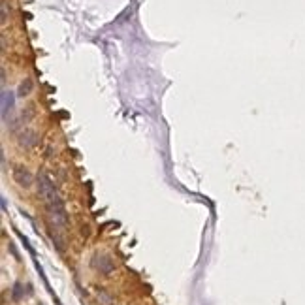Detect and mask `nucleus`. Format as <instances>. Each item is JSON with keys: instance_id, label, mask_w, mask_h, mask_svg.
I'll use <instances>...</instances> for the list:
<instances>
[{"instance_id": "nucleus-2", "label": "nucleus", "mask_w": 305, "mask_h": 305, "mask_svg": "<svg viewBox=\"0 0 305 305\" xmlns=\"http://www.w3.org/2000/svg\"><path fill=\"white\" fill-rule=\"evenodd\" d=\"M36 181H38V194L44 203L51 202V200H55L57 196H59L55 185H53V181H51V177H49L46 172H38Z\"/></svg>"}, {"instance_id": "nucleus-14", "label": "nucleus", "mask_w": 305, "mask_h": 305, "mask_svg": "<svg viewBox=\"0 0 305 305\" xmlns=\"http://www.w3.org/2000/svg\"><path fill=\"white\" fill-rule=\"evenodd\" d=\"M38 305H46V303H38Z\"/></svg>"}, {"instance_id": "nucleus-11", "label": "nucleus", "mask_w": 305, "mask_h": 305, "mask_svg": "<svg viewBox=\"0 0 305 305\" xmlns=\"http://www.w3.org/2000/svg\"><path fill=\"white\" fill-rule=\"evenodd\" d=\"M96 297H98V301L102 305H113V296H111L110 292H106V290H98Z\"/></svg>"}, {"instance_id": "nucleus-3", "label": "nucleus", "mask_w": 305, "mask_h": 305, "mask_svg": "<svg viewBox=\"0 0 305 305\" xmlns=\"http://www.w3.org/2000/svg\"><path fill=\"white\" fill-rule=\"evenodd\" d=\"M16 141L21 149L31 151V149H34L36 145H38L40 134H38V130H34V128H31V126H23V128L17 132Z\"/></svg>"}, {"instance_id": "nucleus-6", "label": "nucleus", "mask_w": 305, "mask_h": 305, "mask_svg": "<svg viewBox=\"0 0 305 305\" xmlns=\"http://www.w3.org/2000/svg\"><path fill=\"white\" fill-rule=\"evenodd\" d=\"M16 96L17 94H14V91H8V89L2 91V121L4 123H8V113H12L16 108Z\"/></svg>"}, {"instance_id": "nucleus-1", "label": "nucleus", "mask_w": 305, "mask_h": 305, "mask_svg": "<svg viewBox=\"0 0 305 305\" xmlns=\"http://www.w3.org/2000/svg\"><path fill=\"white\" fill-rule=\"evenodd\" d=\"M47 211V220H49V226L51 228H59V230H64V228L70 224V219H68V211L64 207V202L61 200V196H57L55 200L44 203Z\"/></svg>"}, {"instance_id": "nucleus-7", "label": "nucleus", "mask_w": 305, "mask_h": 305, "mask_svg": "<svg viewBox=\"0 0 305 305\" xmlns=\"http://www.w3.org/2000/svg\"><path fill=\"white\" fill-rule=\"evenodd\" d=\"M32 93H34V81H32V78H25L16 91L17 98H29Z\"/></svg>"}, {"instance_id": "nucleus-9", "label": "nucleus", "mask_w": 305, "mask_h": 305, "mask_svg": "<svg viewBox=\"0 0 305 305\" xmlns=\"http://www.w3.org/2000/svg\"><path fill=\"white\" fill-rule=\"evenodd\" d=\"M10 16H12V10H10L8 0H2L0 2V23H2V27L8 23Z\"/></svg>"}, {"instance_id": "nucleus-10", "label": "nucleus", "mask_w": 305, "mask_h": 305, "mask_svg": "<svg viewBox=\"0 0 305 305\" xmlns=\"http://www.w3.org/2000/svg\"><path fill=\"white\" fill-rule=\"evenodd\" d=\"M34 117H36V110H34V106H27V108L21 111L19 121H21V125H25V123H31Z\"/></svg>"}, {"instance_id": "nucleus-12", "label": "nucleus", "mask_w": 305, "mask_h": 305, "mask_svg": "<svg viewBox=\"0 0 305 305\" xmlns=\"http://www.w3.org/2000/svg\"><path fill=\"white\" fill-rule=\"evenodd\" d=\"M2 83H6V68H2Z\"/></svg>"}, {"instance_id": "nucleus-4", "label": "nucleus", "mask_w": 305, "mask_h": 305, "mask_svg": "<svg viewBox=\"0 0 305 305\" xmlns=\"http://www.w3.org/2000/svg\"><path fill=\"white\" fill-rule=\"evenodd\" d=\"M91 267L102 275H111L113 273V269H115V262H113V258H111L110 254H100V252H96L93 258H91Z\"/></svg>"}, {"instance_id": "nucleus-13", "label": "nucleus", "mask_w": 305, "mask_h": 305, "mask_svg": "<svg viewBox=\"0 0 305 305\" xmlns=\"http://www.w3.org/2000/svg\"><path fill=\"white\" fill-rule=\"evenodd\" d=\"M2 209H4V211L8 209V205H6V198H2Z\"/></svg>"}, {"instance_id": "nucleus-8", "label": "nucleus", "mask_w": 305, "mask_h": 305, "mask_svg": "<svg viewBox=\"0 0 305 305\" xmlns=\"http://www.w3.org/2000/svg\"><path fill=\"white\" fill-rule=\"evenodd\" d=\"M25 299V284L21 281H16L14 286H12V301L14 303H19Z\"/></svg>"}, {"instance_id": "nucleus-5", "label": "nucleus", "mask_w": 305, "mask_h": 305, "mask_svg": "<svg viewBox=\"0 0 305 305\" xmlns=\"http://www.w3.org/2000/svg\"><path fill=\"white\" fill-rule=\"evenodd\" d=\"M12 177H14V181H16L21 188H31L32 185H34V175H32L31 170L23 164L14 166V170H12Z\"/></svg>"}]
</instances>
